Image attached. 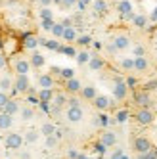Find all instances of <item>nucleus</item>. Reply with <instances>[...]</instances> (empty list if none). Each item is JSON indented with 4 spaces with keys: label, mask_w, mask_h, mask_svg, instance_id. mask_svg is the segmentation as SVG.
Here are the masks:
<instances>
[{
    "label": "nucleus",
    "mask_w": 157,
    "mask_h": 159,
    "mask_svg": "<svg viewBox=\"0 0 157 159\" xmlns=\"http://www.w3.org/2000/svg\"><path fill=\"white\" fill-rule=\"evenodd\" d=\"M23 136H21L19 132H10L8 136H6V148L8 150H21V146H23Z\"/></svg>",
    "instance_id": "f257e3e1"
},
{
    "label": "nucleus",
    "mask_w": 157,
    "mask_h": 159,
    "mask_svg": "<svg viewBox=\"0 0 157 159\" xmlns=\"http://www.w3.org/2000/svg\"><path fill=\"white\" fill-rule=\"evenodd\" d=\"M132 148H134V152L138 155L140 153H148V152H151V142L146 138V136H138V138H134Z\"/></svg>",
    "instance_id": "f03ea898"
},
{
    "label": "nucleus",
    "mask_w": 157,
    "mask_h": 159,
    "mask_svg": "<svg viewBox=\"0 0 157 159\" xmlns=\"http://www.w3.org/2000/svg\"><path fill=\"white\" fill-rule=\"evenodd\" d=\"M83 117H84V111H83L81 106H69L65 111V119L69 123H78Z\"/></svg>",
    "instance_id": "7ed1b4c3"
},
{
    "label": "nucleus",
    "mask_w": 157,
    "mask_h": 159,
    "mask_svg": "<svg viewBox=\"0 0 157 159\" xmlns=\"http://www.w3.org/2000/svg\"><path fill=\"white\" fill-rule=\"evenodd\" d=\"M134 102L138 104V107H140V109H150V107H151V104H153V102H151V96L146 92V90H140V92L134 94Z\"/></svg>",
    "instance_id": "20e7f679"
},
{
    "label": "nucleus",
    "mask_w": 157,
    "mask_h": 159,
    "mask_svg": "<svg viewBox=\"0 0 157 159\" xmlns=\"http://www.w3.org/2000/svg\"><path fill=\"white\" fill-rule=\"evenodd\" d=\"M132 2L130 0H121V2H117V12L121 14V17L125 19H132L134 17V12H132Z\"/></svg>",
    "instance_id": "39448f33"
},
{
    "label": "nucleus",
    "mask_w": 157,
    "mask_h": 159,
    "mask_svg": "<svg viewBox=\"0 0 157 159\" xmlns=\"http://www.w3.org/2000/svg\"><path fill=\"white\" fill-rule=\"evenodd\" d=\"M134 119H136V123L142 125V127H146V125H151V123H153V111H151V109H138L136 115H134Z\"/></svg>",
    "instance_id": "423d86ee"
},
{
    "label": "nucleus",
    "mask_w": 157,
    "mask_h": 159,
    "mask_svg": "<svg viewBox=\"0 0 157 159\" xmlns=\"http://www.w3.org/2000/svg\"><path fill=\"white\" fill-rule=\"evenodd\" d=\"M29 88H31V84H29L27 75H17V77H16V81H14V90H16V92L25 94Z\"/></svg>",
    "instance_id": "0eeeda50"
},
{
    "label": "nucleus",
    "mask_w": 157,
    "mask_h": 159,
    "mask_svg": "<svg viewBox=\"0 0 157 159\" xmlns=\"http://www.w3.org/2000/svg\"><path fill=\"white\" fill-rule=\"evenodd\" d=\"M127 94H128V84L123 83V81H115L113 83V96L117 100H125Z\"/></svg>",
    "instance_id": "6e6552de"
},
{
    "label": "nucleus",
    "mask_w": 157,
    "mask_h": 159,
    "mask_svg": "<svg viewBox=\"0 0 157 159\" xmlns=\"http://www.w3.org/2000/svg\"><path fill=\"white\" fill-rule=\"evenodd\" d=\"M100 144L105 146V148L115 146V144H117V136H115V132H111V130H104V132H102V136H100Z\"/></svg>",
    "instance_id": "1a4fd4ad"
},
{
    "label": "nucleus",
    "mask_w": 157,
    "mask_h": 159,
    "mask_svg": "<svg viewBox=\"0 0 157 159\" xmlns=\"http://www.w3.org/2000/svg\"><path fill=\"white\" fill-rule=\"evenodd\" d=\"M38 86L44 88V90H52L54 88V77L44 73V75H38Z\"/></svg>",
    "instance_id": "9d476101"
},
{
    "label": "nucleus",
    "mask_w": 157,
    "mask_h": 159,
    "mask_svg": "<svg viewBox=\"0 0 157 159\" xmlns=\"http://www.w3.org/2000/svg\"><path fill=\"white\" fill-rule=\"evenodd\" d=\"M113 44H115L117 50H127V48L130 46V39H128L127 35H117V37L113 39Z\"/></svg>",
    "instance_id": "9b49d317"
},
{
    "label": "nucleus",
    "mask_w": 157,
    "mask_h": 159,
    "mask_svg": "<svg viewBox=\"0 0 157 159\" xmlns=\"http://www.w3.org/2000/svg\"><path fill=\"white\" fill-rule=\"evenodd\" d=\"M94 107L96 109H100V111H105V109H109V106H111V100L107 98V96H98L94 102Z\"/></svg>",
    "instance_id": "f8f14e48"
},
{
    "label": "nucleus",
    "mask_w": 157,
    "mask_h": 159,
    "mask_svg": "<svg viewBox=\"0 0 157 159\" xmlns=\"http://www.w3.org/2000/svg\"><path fill=\"white\" fill-rule=\"evenodd\" d=\"M14 69H16L17 75H27L29 69H31V63H29V60H17L16 65H14Z\"/></svg>",
    "instance_id": "ddd939ff"
},
{
    "label": "nucleus",
    "mask_w": 157,
    "mask_h": 159,
    "mask_svg": "<svg viewBox=\"0 0 157 159\" xmlns=\"http://www.w3.org/2000/svg\"><path fill=\"white\" fill-rule=\"evenodd\" d=\"M150 69V61H148V58H134V71H140V73H144V71H148Z\"/></svg>",
    "instance_id": "4468645a"
},
{
    "label": "nucleus",
    "mask_w": 157,
    "mask_h": 159,
    "mask_svg": "<svg viewBox=\"0 0 157 159\" xmlns=\"http://www.w3.org/2000/svg\"><path fill=\"white\" fill-rule=\"evenodd\" d=\"M54 90H44L40 88L38 90V102H42V104H50V102H54Z\"/></svg>",
    "instance_id": "2eb2a0df"
},
{
    "label": "nucleus",
    "mask_w": 157,
    "mask_h": 159,
    "mask_svg": "<svg viewBox=\"0 0 157 159\" xmlns=\"http://www.w3.org/2000/svg\"><path fill=\"white\" fill-rule=\"evenodd\" d=\"M19 111V104H17V100H12V98H10V102H8V104H6V107L2 109V113H6V115H16V113Z\"/></svg>",
    "instance_id": "dca6fc26"
},
{
    "label": "nucleus",
    "mask_w": 157,
    "mask_h": 159,
    "mask_svg": "<svg viewBox=\"0 0 157 159\" xmlns=\"http://www.w3.org/2000/svg\"><path fill=\"white\" fill-rule=\"evenodd\" d=\"M65 90H67V92H71V94H77V92H81V90H83V84L78 83L77 79H71V81L65 83Z\"/></svg>",
    "instance_id": "f3484780"
},
{
    "label": "nucleus",
    "mask_w": 157,
    "mask_h": 159,
    "mask_svg": "<svg viewBox=\"0 0 157 159\" xmlns=\"http://www.w3.org/2000/svg\"><path fill=\"white\" fill-rule=\"evenodd\" d=\"M81 96H83L84 100H90V102H94V100L98 98V92H96V88H94V86H83V90H81Z\"/></svg>",
    "instance_id": "a211bd4d"
},
{
    "label": "nucleus",
    "mask_w": 157,
    "mask_h": 159,
    "mask_svg": "<svg viewBox=\"0 0 157 159\" xmlns=\"http://www.w3.org/2000/svg\"><path fill=\"white\" fill-rule=\"evenodd\" d=\"M29 63H31L33 67H37V69H38V67L44 65V56H42L40 52H33V54H31V58H29Z\"/></svg>",
    "instance_id": "6ab92c4d"
},
{
    "label": "nucleus",
    "mask_w": 157,
    "mask_h": 159,
    "mask_svg": "<svg viewBox=\"0 0 157 159\" xmlns=\"http://www.w3.org/2000/svg\"><path fill=\"white\" fill-rule=\"evenodd\" d=\"M14 125V117L6 115V113H0V130H8Z\"/></svg>",
    "instance_id": "aec40b11"
},
{
    "label": "nucleus",
    "mask_w": 157,
    "mask_h": 159,
    "mask_svg": "<svg viewBox=\"0 0 157 159\" xmlns=\"http://www.w3.org/2000/svg\"><path fill=\"white\" fill-rule=\"evenodd\" d=\"M67 102H69V100H67V96H65V94H56V96H54V111L58 113V111H60V107H63Z\"/></svg>",
    "instance_id": "412c9836"
},
{
    "label": "nucleus",
    "mask_w": 157,
    "mask_h": 159,
    "mask_svg": "<svg viewBox=\"0 0 157 159\" xmlns=\"http://www.w3.org/2000/svg\"><path fill=\"white\" fill-rule=\"evenodd\" d=\"M88 65H90L92 71H100V69L104 67V60L100 58V56H92V58H90V63H88Z\"/></svg>",
    "instance_id": "4be33fe9"
},
{
    "label": "nucleus",
    "mask_w": 157,
    "mask_h": 159,
    "mask_svg": "<svg viewBox=\"0 0 157 159\" xmlns=\"http://www.w3.org/2000/svg\"><path fill=\"white\" fill-rule=\"evenodd\" d=\"M40 132L46 136V138H48V136H56V125H52V123H44L42 127H40Z\"/></svg>",
    "instance_id": "5701e85b"
},
{
    "label": "nucleus",
    "mask_w": 157,
    "mask_h": 159,
    "mask_svg": "<svg viewBox=\"0 0 157 159\" xmlns=\"http://www.w3.org/2000/svg\"><path fill=\"white\" fill-rule=\"evenodd\" d=\"M90 58H92V56L90 54H88L86 50H83V52H77V63L78 65H84V63H90Z\"/></svg>",
    "instance_id": "b1692460"
},
{
    "label": "nucleus",
    "mask_w": 157,
    "mask_h": 159,
    "mask_svg": "<svg viewBox=\"0 0 157 159\" xmlns=\"http://www.w3.org/2000/svg\"><path fill=\"white\" fill-rule=\"evenodd\" d=\"M92 6L96 10V14H105L107 12V2H105V0H94Z\"/></svg>",
    "instance_id": "393cba45"
},
{
    "label": "nucleus",
    "mask_w": 157,
    "mask_h": 159,
    "mask_svg": "<svg viewBox=\"0 0 157 159\" xmlns=\"http://www.w3.org/2000/svg\"><path fill=\"white\" fill-rule=\"evenodd\" d=\"M19 111H21V119H23V121H31L33 117H35V109H33V107H29V106L21 107Z\"/></svg>",
    "instance_id": "a878e982"
},
{
    "label": "nucleus",
    "mask_w": 157,
    "mask_h": 159,
    "mask_svg": "<svg viewBox=\"0 0 157 159\" xmlns=\"http://www.w3.org/2000/svg\"><path fill=\"white\" fill-rule=\"evenodd\" d=\"M63 40H67V42H77V33H75V29H73V27H65Z\"/></svg>",
    "instance_id": "bb28decb"
},
{
    "label": "nucleus",
    "mask_w": 157,
    "mask_h": 159,
    "mask_svg": "<svg viewBox=\"0 0 157 159\" xmlns=\"http://www.w3.org/2000/svg\"><path fill=\"white\" fill-rule=\"evenodd\" d=\"M23 44H25V48H31V50H33V48H37L38 44H40V39H37L35 35H29Z\"/></svg>",
    "instance_id": "cd10ccee"
},
{
    "label": "nucleus",
    "mask_w": 157,
    "mask_h": 159,
    "mask_svg": "<svg viewBox=\"0 0 157 159\" xmlns=\"http://www.w3.org/2000/svg\"><path fill=\"white\" fill-rule=\"evenodd\" d=\"M132 23L136 25L138 29H144L146 25H148V17H146V16H134L132 17Z\"/></svg>",
    "instance_id": "c85d7f7f"
},
{
    "label": "nucleus",
    "mask_w": 157,
    "mask_h": 159,
    "mask_svg": "<svg viewBox=\"0 0 157 159\" xmlns=\"http://www.w3.org/2000/svg\"><path fill=\"white\" fill-rule=\"evenodd\" d=\"M14 83H12V79L10 77H4L2 81H0V92H8V90H12Z\"/></svg>",
    "instance_id": "c756f323"
},
{
    "label": "nucleus",
    "mask_w": 157,
    "mask_h": 159,
    "mask_svg": "<svg viewBox=\"0 0 157 159\" xmlns=\"http://www.w3.org/2000/svg\"><path fill=\"white\" fill-rule=\"evenodd\" d=\"M23 140H25L27 144H35V142L38 140V132H37V130H27L25 136H23Z\"/></svg>",
    "instance_id": "7c9ffc66"
},
{
    "label": "nucleus",
    "mask_w": 157,
    "mask_h": 159,
    "mask_svg": "<svg viewBox=\"0 0 157 159\" xmlns=\"http://www.w3.org/2000/svg\"><path fill=\"white\" fill-rule=\"evenodd\" d=\"M63 33H65V25L63 23H56L54 29H52V35L56 39H63Z\"/></svg>",
    "instance_id": "2f4dec72"
},
{
    "label": "nucleus",
    "mask_w": 157,
    "mask_h": 159,
    "mask_svg": "<svg viewBox=\"0 0 157 159\" xmlns=\"http://www.w3.org/2000/svg\"><path fill=\"white\" fill-rule=\"evenodd\" d=\"M40 42H42L46 48H50V50H61V46H60L58 40H44V39H40Z\"/></svg>",
    "instance_id": "473e14b6"
},
{
    "label": "nucleus",
    "mask_w": 157,
    "mask_h": 159,
    "mask_svg": "<svg viewBox=\"0 0 157 159\" xmlns=\"http://www.w3.org/2000/svg\"><path fill=\"white\" fill-rule=\"evenodd\" d=\"M38 16H40V19H42V21H46V19H54V14H52V10H50V8H40Z\"/></svg>",
    "instance_id": "72a5a7b5"
},
{
    "label": "nucleus",
    "mask_w": 157,
    "mask_h": 159,
    "mask_svg": "<svg viewBox=\"0 0 157 159\" xmlns=\"http://www.w3.org/2000/svg\"><path fill=\"white\" fill-rule=\"evenodd\" d=\"M121 67H123L125 71H132V69H134V60H132V58H125V60L121 61Z\"/></svg>",
    "instance_id": "f704fd0d"
},
{
    "label": "nucleus",
    "mask_w": 157,
    "mask_h": 159,
    "mask_svg": "<svg viewBox=\"0 0 157 159\" xmlns=\"http://www.w3.org/2000/svg\"><path fill=\"white\" fill-rule=\"evenodd\" d=\"M128 115H130V113H128L127 109H121V111H117V115H115V121H117V123H125V121L128 119Z\"/></svg>",
    "instance_id": "c9c22d12"
},
{
    "label": "nucleus",
    "mask_w": 157,
    "mask_h": 159,
    "mask_svg": "<svg viewBox=\"0 0 157 159\" xmlns=\"http://www.w3.org/2000/svg\"><path fill=\"white\" fill-rule=\"evenodd\" d=\"M63 79H65V83L67 81H71V79H75V71L73 69H69V67H67V69H61V73H60Z\"/></svg>",
    "instance_id": "e433bc0d"
},
{
    "label": "nucleus",
    "mask_w": 157,
    "mask_h": 159,
    "mask_svg": "<svg viewBox=\"0 0 157 159\" xmlns=\"http://www.w3.org/2000/svg\"><path fill=\"white\" fill-rule=\"evenodd\" d=\"M56 146H58V138H56V136H48L46 138V148L48 150H54Z\"/></svg>",
    "instance_id": "4c0bfd02"
},
{
    "label": "nucleus",
    "mask_w": 157,
    "mask_h": 159,
    "mask_svg": "<svg viewBox=\"0 0 157 159\" xmlns=\"http://www.w3.org/2000/svg\"><path fill=\"white\" fill-rule=\"evenodd\" d=\"M40 25H42V29H44V31H52V29H54V25H56V21H54V19H46V21H42Z\"/></svg>",
    "instance_id": "58836bf2"
},
{
    "label": "nucleus",
    "mask_w": 157,
    "mask_h": 159,
    "mask_svg": "<svg viewBox=\"0 0 157 159\" xmlns=\"http://www.w3.org/2000/svg\"><path fill=\"white\" fill-rule=\"evenodd\" d=\"M77 42L81 44V46H88V44L92 42V39L88 37V35H83V37H78V39H77Z\"/></svg>",
    "instance_id": "ea45409f"
},
{
    "label": "nucleus",
    "mask_w": 157,
    "mask_h": 159,
    "mask_svg": "<svg viewBox=\"0 0 157 159\" xmlns=\"http://www.w3.org/2000/svg\"><path fill=\"white\" fill-rule=\"evenodd\" d=\"M8 102H10V96L6 92H0V109H4Z\"/></svg>",
    "instance_id": "a19ab883"
},
{
    "label": "nucleus",
    "mask_w": 157,
    "mask_h": 159,
    "mask_svg": "<svg viewBox=\"0 0 157 159\" xmlns=\"http://www.w3.org/2000/svg\"><path fill=\"white\" fill-rule=\"evenodd\" d=\"M138 159H157V153L155 152H148V153H140Z\"/></svg>",
    "instance_id": "79ce46f5"
},
{
    "label": "nucleus",
    "mask_w": 157,
    "mask_h": 159,
    "mask_svg": "<svg viewBox=\"0 0 157 159\" xmlns=\"http://www.w3.org/2000/svg\"><path fill=\"white\" fill-rule=\"evenodd\" d=\"M61 52L67 54V56H73V58H77V52H75L73 46H65V48H61Z\"/></svg>",
    "instance_id": "37998d69"
},
{
    "label": "nucleus",
    "mask_w": 157,
    "mask_h": 159,
    "mask_svg": "<svg viewBox=\"0 0 157 159\" xmlns=\"http://www.w3.org/2000/svg\"><path fill=\"white\" fill-rule=\"evenodd\" d=\"M144 54H146V50H144L142 46H136V48H134V56H136V58H144Z\"/></svg>",
    "instance_id": "c03bdc74"
},
{
    "label": "nucleus",
    "mask_w": 157,
    "mask_h": 159,
    "mask_svg": "<svg viewBox=\"0 0 157 159\" xmlns=\"http://www.w3.org/2000/svg\"><path fill=\"white\" fill-rule=\"evenodd\" d=\"M123 155H125V153H123V150H121V148H117V150L111 153V159H119V157H123Z\"/></svg>",
    "instance_id": "a18cd8bd"
},
{
    "label": "nucleus",
    "mask_w": 157,
    "mask_h": 159,
    "mask_svg": "<svg viewBox=\"0 0 157 159\" xmlns=\"http://www.w3.org/2000/svg\"><path fill=\"white\" fill-rule=\"evenodd\" d=\"M75 2H77V0H61V6H63V8H71Z\"/></svg>",
    "instance_id": "49530a36"
},
{
    "label": "nucleus",
    "mask_w": 157,
    "mask_h": 159,
    "mask_svg": "<svg viewBox=\"0 0 157 159\" xmlns=\"http://www.w3.org/2000/svg\"><path fill=\"white\" fill-rule=\"evenodd\" d=\"M67 155H69V159H78V157H81L75 150H69V152H67Z\"/></svg>",
    "instance_id": "de8ad7c7"
},
{
    "label": "nucleus",
    "mask_w": 157,
    "mask_h": 159,
    "mask_svg": "<svg viewBox=\"0 0 157 159\" xmlns=\"http://www.w3.org/2000/svg\"><path fill=\"white\" fill-rule=\"evenodd\" d=\"M38 2H40V6H42V8H48V6L52 4V0H38Z\"/></svg>",
    "instance_id": "09e8293b"
},
{
    "label": "nucleus",
    "mask_w": 157,
    "mask_h": 159,
    "mask_svg": "<svg viewBox=\"0 0 157 159\" xmlns=\"http://www.w3.org/2000/svg\"><path fill=\"white\" fill-rule=\"evenodd\" d=\"M19 159H31V153L29 152H21L19 153Z\"/></svg>",
    "instance_id": "8fccbe9b"
},
{
    "label": "nucleus",
    "mask_w": 157,
    "mask_h": 159,
    "mask_svg": "<svg viewBox=\"0 0 157 159\" xmlns=\"http://www.w3.org/2000/svg\"><path fill=\"white\" fill-rule=\"evenodd\" d=\"M88 2H90V0H78V8H81V10H84V6H86Z\"/></svg>",
    "instance_id": "3c124183"
},
{
    "label": "nucleus",
    "mask_w": 157,
    "mask_h": 159,
    "mask_svg": "<svg viewBox=\"0 0 157 159\" xmlns=\"http://www.w3.org/2000/svg\"><path fill=\"white\" fill-rule=\"evenodd\" d=\"M107 50H109V54H115V52H117V48H115V44H113V42H111L109 46H107Z\"/></svg>",
    "instance_id": "603ef678"
},
{
    "label": "nucleus",
    "mask_w": 157,
    "mask_h": 159,
    "mask_svg": "<svg viewBox=\"0 0 157 159\" xmlns=\"http://www.w3.org/2000/svg\"><path fill=\"white\" fill-rule=\"evenodd\" d=\"M2 67H6V60H4V56L0 54V69H2Z\"/></svg>",
    "instance_id": "864d4df0"
},
{
    "label": "nucleus",
    "mask_w": 157,
    "mask_h": 159,
    "mask_svg": "<svg viewBox=\"0 0 157 159\" xmlns=\"http://www.w3.org/2000/svg\"><path fill=\"white\" fill-rule=\"evenodd\" d=\"M151 19H155V21H157V8L153 10V14H151Z\"/></svg>",
    "instance_id": "5fc2aeb1"
},
{
    "label": "nucleus",
    "mask_w": 157,
    "mask_h": 159,
    "mask_svg": "<svg viewBox=\"0 0 157 159\" xmlns=\"http://www.w3.org/2000/svg\"><path fill=\"white\" fill-rule=\"evenodd\" d=\"M52 2H54V4H60V6H61V0H52Z\"/></svg>",
    "instance_id": "6e6d98bb"
},
{
    "label": "nucleus",
    "mask_w": 157,
    "mask_h": 159,
    "mask_svg": "<svg viewBox=\"0 0 157 159\" xmlns=\"http://www.w3.org/2000/svg\"><path fill=\"white\" fill-rule=\"evenodd\" d=\"M119 159H130V157H128V155H123V157H119Z\"/></svg>",
    "instance_id": "4d7b16f0"
}]
</instances>
